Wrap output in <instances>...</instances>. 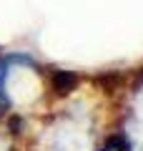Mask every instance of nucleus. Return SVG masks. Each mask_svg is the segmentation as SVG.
I'll return each mask as SVG.
<instances>
[{
    "mask_svg": "<svg viewBox=\"0 0 143 151\" xmlns=\"http://www.w3.org/2000/svg\"><path fill=\"white\" fill-rule=\"evenodd\" d=\"M53 81H55V91L60 93H68L70 88L78 83V76L73 73H65V70H58V73H53Z\"/></svg>",
    "mask_w": 143,
    "mask_h": 151,
    "instance_id": "1",
    "label": "nucleus"
}]
</instances>
